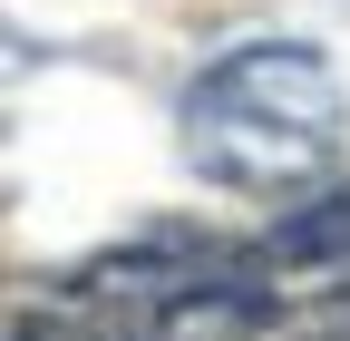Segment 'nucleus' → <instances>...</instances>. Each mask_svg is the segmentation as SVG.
Instances as JSON below:
<instances>
[{
  "instance_id": "1",
  "label": "nucleus",
  "mask_w": 350,
  "mask_h": 341,
  "mask_svg": "<svg viewBox=\"0 0 350 341\" xmlns=\"http://www.w3.org/2000/svg\"><path fill=\"white\" fill-rule=\"evenodd\" d=\"M185 156L214 186H312L340 156V78L301 39H243L185 88Z\"/></svg>"
},
{
  "instance_id": "2",
  "label": "nucleus",
  "mask_w": 350,
  "mask_h": 341,
  "mask_svg": "<svg viewBox=\"0 0 350 341\" xmlns=\"http://www.w3.org/2000/svg\"><path fill=\"white\" fill-rule=\"evenodd\" d=\"M59 341H146V331H126V322H117V312H88V322H68V331H59Z\"/></svg>"
}]
</instances>
